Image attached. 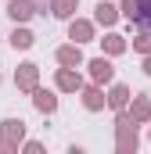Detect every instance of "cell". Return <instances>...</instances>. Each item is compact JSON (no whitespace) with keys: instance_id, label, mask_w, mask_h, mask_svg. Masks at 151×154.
I'll return each instance as SVG.
<instances>
[{"instance_id":"6da1fadb","label":"cell","mask_w":151,"mask_h":154,"mask_svg":"<svg viewBox=\"0 0 151 154\" xmlns=\"http://www.w3.org/2000/svg\"><path fill=\"white\" fill-rule=\"evenodd\" d=\"M29 14H33L29 0H11V18H29Z\"/></svg>"},{"instance_id":"7a4b0ae2","label":"cell","mask_w":151,"mask_h":154,"mask_svg":"<svg viewBox=\"0 0 151 154\" xmlns=\"http://www.w3.org/2000/svg\"><path fill=\"white\" fill-rule=\"evenodd\" d=\"M94 79H112V65L101 57V61H94Z\"/></svg>"},{"instance_id":"3957f363","label":"cell","mask_w":151,"mask_h":154,"mask_svg":"<svg viewBox=\"0 0 151 154\" xmlns=\"http://www.w3.org/2000/svg\"><path fill=\"white\" fill-rule=\"evenodd\" d=\"M144 29H151V0H140V18H137Z\"/></svg>"},{"instance_id":"277c9868","label":"cell","mask_w":151,"mask_h":154,"mask_svg":"<svg viewBox=\"0 0 151 154\" xmlns=\"http://www.w3.org/2000/svg\"><path fill=\"white\" fill-rule=\"evenodd\" d=\"M122 11H126V18H133V22H137V18H140V0H126V4H122Z\"/></svg>"},{"instance_id":"5b68a950","label":"cell","mask_w":151,"mask_h":154,"mask_svg":"<svg viewBox=\"0 0 151 154\" xmlns=\"http://www.w3.org/2000/svg\"><path fill=\"white\" fill-rule=\"evenodd\" d=\"M97 18H101V22H112V18H115V7L101 4V7H97Z\"/></svg>"},{"instance_id":"8992f818","label":"cell","mask_w":151,"mask_h":154,"mask_svg":"<svg viewBox=\"0 0 151 154\" xmlns=\"http://www.w3.org/2000/svg\"><path fill=\"white\" fill-rule=\"evenodd\" d=\"M36 104L43 111H50V108H54V97H50V93H36Z\"/></svg>"},{"instance_id":"52a82bcc","label":"cell","mask_w":151,"mask_h":154,"mask_svg":"<svg viewBox=\"0 0 151 154\" xmlns=\"http://www.w3.org/2000/svg\"><path fill=\"white\" fill-rule=\"evenodd\" d=\"M11 43H14V47H29V43H33V36L22 29V32H14V39H11Z\"/></svg>"},{"instance_id":"ba28073f","label":"cell","mask_w":151,"mask_h":154,"mask_svg":"<svg viewBox=\"0 0 151 154\" xmlns=\"http://www.w3.org/2000/svg\"><path fill=\"white\" fill-rule=\"evenodd\" d=\"M54 7H58L54 14H69V7H72V0H54Z\"/></svg>"},{"instance_id":"9c48e42d","label":"cell","mask_w":151,"mask_h":154,"mask_svg":"<svg viewBox=\"0 0 151 154\" xmlns=\"http://www.w3.org/2000/svg\"><path fill=\"white\" fill-rule=\"evenodd\" d=\"M122 100H126V90H122V86H119V90H115V93H112V104H115V108H119V104H122Z\"/></svg>"},{"instance_id":"30bf717a","label":"cell","mask_w":151,"mask_h":154,"mask_svg":"<svg viewBox=\"0 0 151 154\" xmlns=\"http://www.w3.org/2000/svg\"><path fill=\"white\" fill-rule=\"evenodd\" d=\"M76 82H79V79H76V75H69V72H65V75H61V86H65V90H72Z\"/></svg>"},{"instance_id":"8fae6325","label":"cell","mask_w":151,"mask_h":154,"mask_svg":"<svg viewBox=\"0 0 151 154\" xmlns=\"http://www.w3.org/2000/svg\"><path fill=\"white\" fill-rule=\"evenodd\" d=\"M61 61H79V50H61Z\"/></svg>"},{"instance_id":"7c38bea8","label":"cell","mask_w":151,"mask_h":154,"mask_svg":"<svg viewBox=\"0 0 151 154\" xmlns=\"http://www.w3.org/2000/svg\"><path fill=\"white\" fill-rule=\"evenodd\" d=\"M22 82H25V86H33V65H25V72H22Z\"/></svg>"},{"instance_id":"4fadbf2b","label":"cell","mask_w":151,"mask_h":154,"mask_svg":"<svg viewBox=\"0 0 151 154\" xmlns=\"http://www.w3.org/2000/svg\"><path fill=\"white\" fill-rule=\"evenodd\" d=\"M148 72H151V61H148Z\"/></svg>"}]
</instances>
